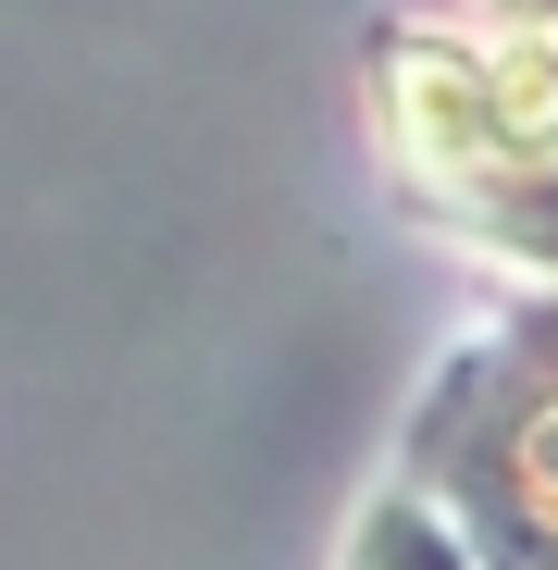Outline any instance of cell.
Segmentation results:
<instances>
[{
  "label": "cell",
  "instance_id": "1",
  "mask_svg": "<svg viewBox=\"0 0 558 570\" xmlns=\"http://www.w3.org/2000/svg\"><path fill=\"white\" fill-rule=\"evenodd\" d=\"M347 570H472V546H459V521L434 497L385 484V497L360 509V533H347Z\"/></svg>",
  "mask_w": 558,
  "mask_h": 570
}]
</instances>
